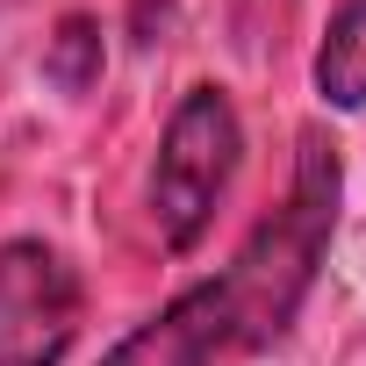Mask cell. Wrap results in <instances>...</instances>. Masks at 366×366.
<instances>
[{"instance_id":"cell-3","label":"cell","mask_w":366,"mask_h":366,"mask_svg":"<svg viewBox=\"0 0 366 366\" xmlns=\"http://www.w3.org/2000/svg\"><path fill=\"white\" fill-rule=\"evenodd\" d=\"M86 316L72 259L44 237L0 244V366H65Z\"/></svg>"},{"instance_id":"cell-7","label":"cell","mask_w":366,"mask_h":366,"mask_svg":"<svg viewBox=\"0 0 366 366\" xmlns=\"http://www.w3.org/2000/svg\"><path fill=\"white\" fill-rule=\"evenodd\" d=\"M172 8H179V0H129V36H137V51H151V44L165 36Z\"/></svg>"},{"instance_id":"cell-1","label":"cell","mask_w":366,"mask_h":366,"mask_svg":"<svg viewBox=\"0 0 366 366\" xmlns=\"http://www.w3.org/2000/svg\"><path fill=\"white\" fill-rule=\"evenodd\" d=\"M337 202H345V165H337V144L323 129H302L295 137V187L287 202L237 244V259L216 273L223 295H230V316H237V352H266L295 330L316 273H323V252L337 237Z\"/></svg>"},{"instance_id":"cell-4","label":"cell","mask_w":366,"mask_h":366,"mask_svg":"<svg viewBox=\"0 0 366 366\" xmlns=\"http://www.w3.org/2000/svg\"><path fill=\"white\" fill-rule=\"evenodd\" d=\"M230 352H237L230 295H223V280H194V287H179L151 323H137L101 366H216Z\"/></svg>"},{"instance_id":"cell-2","label":"cell","mask_w":366,"mask_h":366,"mask_svg":"<svg viewBox=\"0 0 366 366\" xmlns=\"http://www.w3.org/2000/svg\"><path fill=\"white\" fill-rule=\"evenodd\" d=\"M237 158H244L237 101L209 79L187 86L179 108L165 115V137H158V158H151V223H158L165 252H194L209 237L216 202L237 179Z\"/></svg>"},{"instance_id":"cell-5","label":"cell","mask_w":366,"mask_h":366,"mask_svg":"<svg viewBox=\"0 0 366 366\" xmlns=\"http://www.w3.org/2000/svg\"><path fill=\"white\" fill-rule=\"evenodd\" d=\"M316 94L345 115L366 108V0H337L316 44Z\"/></svg>"},{"instance_id":"cell-6","label":"cell","mask_w":366,"mask_h":366,"mask_svg":"<svg viewBox=\"0 0 366 366\" xmlns=\"http://www.w3.org/2000/svg\"><path fill=\"white\" fill-rule=\"evenodd\" d=\"M101 65H108V44H101V22L94 15H65L58 29H51V44H44V86H58V94H94L101 86Z\"/></svg>"}]
</instances>
